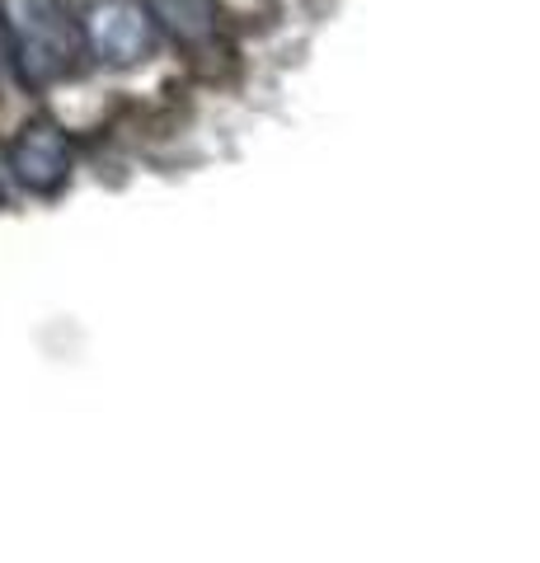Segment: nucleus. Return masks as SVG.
Masks as SVG:
<instances>
[{
	"label": "nucleus",
	"mask_w": 540,
	"mask_h": 563,
	"mask_svg": "<svg viewBox=\"0 0 540 563\" xmlns=\"http://www.w3.org/2000/svg\"><path fill=\"white\" fill-rule=\"evenodd\" d=\"M0 33L24 85L71 76L85 52V24L66 10V0H0Z\"/></svg>",
	"instance_id": "nucleus-1"
},
{
	"label": "nucleus",
	"mask_w": 540,
	"mask_h": 563,
	"mask_svg": "<svg viewBox=\"0 0 540 563\" xmlns=\"http://www.w3.org/2000/svg\"><path fill=\"white\" fill-rule=\"evenodd\" d=\"M155 24L142 5L132 0H99L95 14L85 20V47H95V57L113 66H132L151 52Z\"/></svg>",
	"instance_id": "nucleus-2"
},
{
	"label": "nucleus",
	"mask_w": 540,
	"mask_h": 563,
	"mask_svg": "<svg viewBox=\"0 0 540 563\" xmlns=\"http://www.w3.org/2000/svg\"><path fill=\"white\" fill-rule=\"evenodd\" d=\"M10 169L20 174V184H29L33 192H57L66 184V174H71V146H66V136L57 128H24L14 136L10 146Z\"/></svg>",
	"instance_id": "nucleus-3"
},
{
	"label": "nucleus",
	"mask_w": 540,
	"mask_h": 563,
	"mask_svg": "<svg viewBox=\"0 0 540 563\" xmlns=\"http://www.w3.org/2000/svg\"><path fill=\"white\" fill-rule=\"evenodd\" d=\"M142 10L151 14V24L165 38L184 47H207L221 38V5L217 0H142Z\"/></svg>",
	"instance_id": "nucleus-4"
}]
</instances>
